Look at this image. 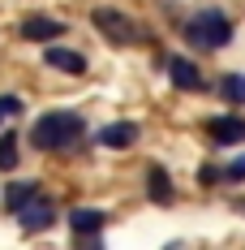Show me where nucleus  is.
Here are the masks:
<instances>
[{
  "label": "nucleus",
  "mask_w": 245,
  "mask_h": 250,
  "mask_svg": "<svg viewBox=\"0 0 245 250\" xmlns=\"http://www.w3.org/2000/svg\"><path fill=\"white\" fill-rule=\"evenodd\" d=\"M82 134H86V121L77 112H43L30 129V143H35V151H65Z\"/></svg>",
  "instance_id": "nucleus-1"
},
{
  "label": "nucleus",
  "mask_w": 245,
  "mask_h": 250,
  "mask_svg": "<svg viewBox=\"0 0 245 250\" xmlns=\"http://www.w3.org/2000/svg\"><path fill=\"white\" fill-rule=\"evenodd\" d=\"M185 39L202 52H220L232 43V18L224 13L220 4H207V9H198L194 18L185 22Z\"/></svg>",
  "instance_id": "nucleus-2"
},
{
  "label": "nucleus",
  "mask_w": 245,
  "mask_h": 250,
  "mask_svg": "<svg viewBox=\"0 0 245 250\" xmlns=\"http://www.w3.org/2000/svg\"><path fill=\"white\" fill-rule=\"evenodd\" d=\"M91 22H95L99 30L112 39V43H133V39H138V26L129 22L121 9H112V4H99V9H91Z\"/></svg>",
  "instance_id": "nucleus-3"
},
{
  "label": "nucleus",
  "mask_w": 245,
  "mask_h": 250,
  "mask_svg": "<svg viewBox=\"0 0 245 250\" xmlns=\"http://www.w3.org/2000/svg\"><path fill=\"white\" fill-rule=\"evenodd\" d=\"M207 134H211V143L215 147H237V143H245V117H211L207 121Z\"/></svg>",
  "instance_id": "nucleus-4"
},
{
  "label": "nucleus",
  "mask_w": 245,
  "mask_h": 250,
  "mask_svg": "<svg viewBox=\"0 0 245 250\" xmlns=\"http://www.w3.org/2000/svg\"><path fill=\"white\" fill-rule=\"evenodd\" d=\"M138 143V125L133 121H112L99 129V147H112V151H125Z\"/></svg>",
  "instance_id": "nucleus-5"
},
{
  "label": "nucleus",
  "mask_w": 245,
  "mask_h": 250,
  "mask_svg": "<svg viewBox=\"0 0 245 250\" xmlns=\"http://www.w3.org/2000/svg\"><path fill=\"white\" fill-rule=\"evenodd\" d=\"M168 74H172V86H176V91H202V86H207L202 74H198V65H194V61H185V56H172Z\"/></svg>",
  "instance_id": "nucleus-6"
},
{
  "label": "nucleus",
  "mask_w": 245,
  "mask_h": 250,
  "mask_svg": "<svg viewBox=\"0 0 245 250\" xmlns=\"http://www.w3.org/2000/svg\"><path fill=\"white\" fill-rule=\"evenodd\" d=\"M60 35H65V22L43 18V13H35V18H26V22H22V39H35V43H43V39H60Z\"/></svg>",
  "instance_id": "nucleus-7"
},
{
  "label": "nucleus",
  "mask_w": 245,
  "mask_h": 250,
  "mask_svg": "<svg viewBox=\"0 0 245 250\" xmlns=\"http://www.w3.org/2000/svg\"><path fill=\"white\" fill-rule=\"evenodd\" d=\"M108 225V216L99 211V207H74L69 211V229H74V237H91L99 229Z\"/></svg>",
  "instance_id": "nucleus-8"
},
{
  "label": "nucleus",
  "mask_w": 245,
  "mask_h": 250,
  "mask_svg": "<svg viewBox=\"0 0 245 250\" xmlns=\"http://www.w3.org/2000/svg\"><path fill=\"white\" fill-rule=\"evenodd\" d=\"M43 61H48L52 69H65V74H86V56L60 48V43H48V48H43Z\"/></svg>",
  "instance_id": "nucleus-9"
},
{
  "label": "nucleus",
  "mask_w": 245,
  "mask_h": 250,
  "mask_svg": "<svg viewBox=\"0 0 245 250\" xmlns=\"http://www.w3.org/2000/svg\"><path fill=\"white\" fill-rule=\"evenodd\" d=\"M18 225L26 229V233H39V229H48V225H56V211H52L48 203H26L22 211H18Z\"/></svg>",
  "instance_id": "nucleus-10"
},
{
  "label": "nucleus",
  "mask_w": 245,
  "mask_h": 250,
  "mask_svg": "<svg viewBox=\"0 0 245 250\" xmlns=\"http://www.w3.org/2000/svg\"><path fill=\"white\" fill-rule=\"evenodd\" d=\"M147 199L151 203H172V199H176L168 168H159V164H151V168H147Z\"/></svg>",
  "instance_id": "nucleus-11"
},
{
  "label": "nucleus",
  "mask_w": 245,
  "mask_h": 250,
  "mask_svg": "<svg viewBox=\"0 0 245 250\" xmlns=\"http://www.w3.org/2000/svg\"><path fill=\"white\" fill-rule=\"evenodd\" d=\"M30 199H39V181H13V186H9V194H4V203H9V211H13V216H18Z\"/></svg>",
  "instance_id": "nucleus-12"
},
{
  "label": "nucleus",
  "mask_w": 245,
  "mask_h": 250,
  "mask_svg": "<svg viewBox=\"0 0 245 250\" xmlns=\"http://www.w3.org/2000/svg\"><path fill=\"white\" fill-rule=\"evenodd\" d=\"M220 95L228 104H237V108H241L245 104V74H224L220 78Z\"/></svg>",
  "instance_id": "nucleus-13"
},
{
  "label": "nucleus",
  "mask_w": 245,
  "mask_h": 250,
  "mask_svg": "<svg viewBox=\"0 0 245 250\" xmlns=\"http://www.w3.org/2000/svg\"><path fill=\"white\" fill-rule=\"evenodd\" d=\"M18 168V134H0V173Z\"/></svg>",
  "instance_id": "nucleus-14"
},
{
  "label": "nucleus",
  "mask_w": 245,
  "mask_h": 250,
  "mask_svg": "<svg viewBox=\"0 0 245 250\" xmlns=\"http://www.w3.org/2000/svg\"><path fill=\"white\" fill-rule=\"evenodd\" d=\"M198 181H202V186H220V181H224V168H215V164H202V168H198Z\"/></svg>",
  "instance_id": "nucleus-15"
},
{
  "label": "nucleus",
  "mask_w": 245,
  "mask_h": 250,
  "mask_svg": "<svg viewBox=\"0 0 245 250\" xmlns=\"http://www.w3.org/2000/svg\"><path fill=\"white\" fill-rule=\"evenodd\" d=\"M224 181H245V155H237V160L224 168Z\"/></svg>",
  "instance_id": "nucleus-16"
},
{
  "label": "nucleus",
  "mask_w": 245,
  "mask_h": 250,
  "mask_svg": "<svg viewBox=\"0 0 245 250\" xmlns=\"http://www.w3.org/2000/svg\"><path fill=\"white\" fill-rule=\"evenodd\" d=\"M13 112H22V100L18 95H0V117H13Z\"/></svg>",
  "instance_id": "nucleus-17"
}]
</instances>
